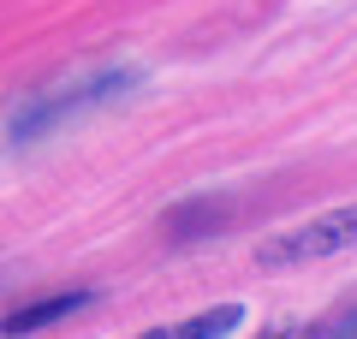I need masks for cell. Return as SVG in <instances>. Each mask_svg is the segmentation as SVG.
Returning <instances> with one entry per match:
<instances>
[{
	"instance_id": "2",
	"label": "cell",
	"mask_w": 357,
	"mask_h": 339,
	"mask_svg": "<svg viewBox=\"0 0 357 339\" xmlns=\"http://www.w3.org/2000/svg\"><path fill=\"white\" fill-rule=\"evenodd\" d=\"M131 84H137V72H102V77H89V84H77V89H54V96L30 101L13 119V137H42L54 119H66V113H77V107H96V101H107V96H126Z\"/></svg>"
},
{
	"instance_id": "5",
	"label": "cell",
	"mask_w": 357,
	"mask_h": 339,
	"mask_svg": "<svg viewBox=\"0 0 357 339\" xmlns=\"http://www.w3.org/2000/svg\"><path fill=\"white\" fill-rule=\"evenodd\" d=\"M238 322H244L238 303H220V310H203V315H185V322L149 327V333H137V339H227Z\"/></svg>"
},
{
	"instance_id": "3",
	"label": "cell",
	"mask_w": 357,
	"mask_h": 339,
	"mask_svg": "<svg viewBox=\"0 0 357 339\" xmlns=\"http://www.w3.org/2000/svg\"><path fill=\"white\" fill-rule=\"evenodd\" d=\"M96 303V292L89 286H72V292H48V298H36V303H18L6 322H0V333H42V327H54V322H66V315H77V310H89Z\"/></svg>"
},
{
	"instance_id": "4",
	"label": "cell",
	"mask_w": 357,
	"mask_h": 339,
	"mask_svg": "<svg viewBox=\"0 0 357 339\" xmlns=\"http://www.w3.org/2000/svg\"><path fill=\"white\" fill-rule=\"evenodd\" d=\"M227 220H232V197H191V202H178V209L161 214V226H167V239H173V244L227 232Z\"/></svg>"
},
{
	"instance_id": "6",
	"label": "cell",
	"mask_w": 357,
	"mask_h": 339,
	"mask_svg": "<svg viewBox=\"0 0 357 339\" xmlns=\"http://www.w3.org/2000/svg\"><path fill=\"white\" fill-rule=\"evenodd\" d=\"M304 339H357V298H345V303H333V310L321 315V322L310 327Z\"/></svg>"
},
{
	"instance_id": "1",
	"label": "cell",
	"mask_w": 357,
	"mask_h": 339,
	"mask_svg": "<svg viewBox=\"0 0 357 339\" xmlns=\"http://www.w3.org/2000/svg\"><path fill=\"white\" fill-rule=\"evenodd\" d=\"M340 250H357V202L310 214L304 226H286L280 239H268L256 250V268L280 274V268H304V262H321V256H340Z\"/></svg>"
}]
</instances>
